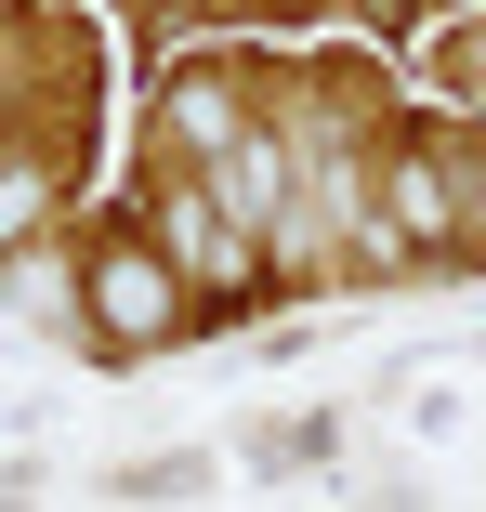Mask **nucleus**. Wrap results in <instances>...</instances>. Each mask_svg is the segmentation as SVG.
Masks as SVG:
<instances>
[{"label": "nucleus", "mask_w": 486, "mask_h": 512, "mask_svg": "<svg viewBox=\"0 0 486 512\" xmlns=\"http://www.w3.org/2000/svg\"><path fill=\"white\" fill-rule=\"evenodd\" d=\"M395 237H460V197L434 158H395Z\"/></svg>", "instance_id": "nucleus-2"}, {"label": "nucleus", "mask_w": 486, "mask_h": 512, "mask_svg": "<svg viewBox=\"0 0 486 512\" xmlns=\"http://www.w3.org/2000/svg\"><path fill=\"white\" fill-rule=\"evenodd\" d=\"M92 329H106V342H158V329H171V276H158L145 250L92 263Z\"/></svg>", "instance_id": "nucleus-1"}, {"label": "nucleus", "mask_w": 486, "mask_h": 512, "mask_svg": "<svg viewBox=\"0 0 486 512\" xmlns=\"http://www.w3.org/2000/svg\"><path fill=\"white\" fill-rule=\"evenodd\" d=\"M460 224H473V237H486V184H473V197H460Z\"/></svg>", "instance_id": "nucleus-4"}, {"label": "nucleus", "mask_w": 486, "mask_h": 512, "mask_svg": "<svg viewBox=\"0 0 486 512\" xmlns=\"http://www.w3.org/2000/svg\"><path fill=\"white\" fill-rule=\"evenodd\" d=\"M40 211H53V184H40V171H0V237H27Z\"/></svg>", "instance_id": "nucleus-3"}]
</instances>
